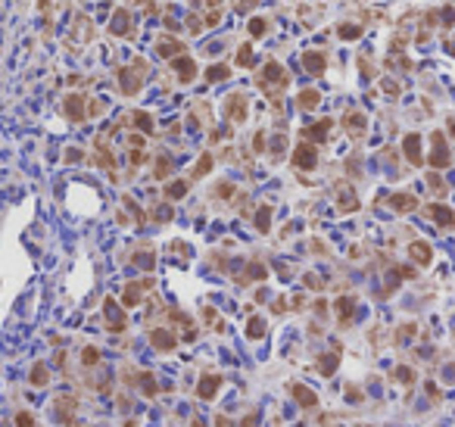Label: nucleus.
Here are the masks:
<instances>
[{"mask_svg":"<svg viewBox=\"0 0 455 427\" xmlns=\"http://www.w3.org/2000/svg\"><path fill=\"white\" fill-rule=\"evenodd\" d=\"M256 84L265 90V94H271V97H281L284 90H287V84H290V75H287V69H284L281 63L268 60V63H265V69L259 72Z\"/></svg>","mask_w":455,"mask_h":427,"instance_id":"nucleus-1","label":"nucleus"},{"mask_svg":"<svg viewBox=\"0 0 455 427\" xmlns=\"http://www.w3.org/2000/svg\"><path fill=\"white\" fill-rule=\"evenodd\" d=\"M143 75H147V63L143 60H134L131 69H119V84L125 90V97H134L140 84H143Z\"/></svg>","mask_w":455,"mask_h":427,"instance_id":"nucleus-2","label":"nucleus"},{"mask_svg":"<svg viewBox=\"0 0 455 427\" xmlns=\"http://www.w3.org/2000/svg\"><path fill=\"white\" fill-rule=\"evenodd\" d=\"M225 116H228L234 125H240V122L249 119V100H246L243 90H234V94L225 100Z\"/></svg>","mask_w":455,"mask_h":427,"instance_id":"nucleus-3","label":"nucleus"},{"mask_svg":"<svg viewBox=\"0 0 455 427\" xmlns=\"http://www.w3.org/2000/svg\"><path fill=\"white\" fill-rule=\"evenodd\" d=\"M449 147H446V137H443V131H436L433 134V150H430V156H427V165L430 169H446L449 165Z\"/></svg>","mask_w":455,"mask_h":427,"instance_id":"nucleus-4","label":"nucleus"},{"mask_svg":"<svg viewBox=\"0 0 455 427\" xmlns=\"http://www.w3.org/2000/svg\"><path fill=\"white\" fill-rule=\"evenodd\" d=\"M293 165H296V169H302V172H312L315 165H318V150H315L312 144H296Z\"/></svg>","mask_w":455,"mask_h":427,"instance_id":"nucleus-5","label":"nucleus"},{"mask_svg":"<svg viewBox=\"0 0 455 427\" xmlns=\"http://www.w3.org/2000/svg\"><path fill=\"white\" fill-rule=\"evenodd\" d=\"M109 31L116 34V38H131L134 31V16L128 10H116L113 13V22H109Z\"/></svg>","mask_w":455,"mask_h":427,"instance_id":"nucleus-6","label":"nucleus"},{"mask_svg":"<svg viewBox=\"0 0 455 427\" xmlns=\"http://www.w3.org/2000/svg\"><path fill=\"white\" fill-rule=\"evenodd\" d=\"M172 69H175V75H178L181 84H190V81L196 78V63H193L190 57H184V53L172 60Z\"/></svg>","mask_w":455,"mask_h":427,"instance_id":"nucleus-7","label":"nucleus"},{"mask_svg":"<svg viewBox=\"0 0 455 427\" xmlns=\"http://www.w3.org/2000/svg\"><path fill=\"white\" fill-rule=\"evenodd\" d=\"M302 69L309 72V75H324V69H327L324 53H318V50H306V53H302Z\"/></svg>","mask_w":455,"mask_h":427,"instance_id":"nucleus-8","label":"nucleus"},{"mask_svg":"<svg viewBox=\"0 0 455 427\" xmlns=\"http://www.w3.org/2000/svg\"><path fill=\"white\" fill-rule=\"evenodd\" d=\"M156 53H159V57H166V60H175V57H181V53H184V44H181L178 38H169V34H162V38L156 41Z\"/></svg>","mask_w":455,"mask_h":427,"instance_id":"nucleus-9","label":"nucleus"},{"mask_svg":"<svg viewBox=\"0 0 455 427\" xmlns=\"http://www.w3.org/2000/svg\"><path fill=\"white\" fill-rule=\"evenodd\" d=\"M436 225H443V228H455V212L449 209V206H440V203H433V206H427L424 209Z\"/></svg>","mask_w":455,"mask_h":427,"instance_id":"nucleus-10","label":"nucleus"},{"mask_svg":"<svg viewBox=\"0 0 455 427\" xmlns=\"http://www.w3.org/2000/svg\"><path fill=\"white\" fill-rule=\"evenodd\" d=\"M66 116L72 122H84V94H69L66 97Z\"/></svg>","mask_w":455,"mask_h":427,"instance_id":"nucleus-11","label":"nucleus"},{"mask_svg":"<svg viewBox=\"0 0 455 427\" xmlns=\"http://www.w3.org/2000/svg\"><path fill=\"white\" fill-rule=\"evenodd\" d=\"M103 309H106V327H109V330H125V315L119 312L116 300H106Z\"/></svg>","mask_w":455,"mask_h":427,"instance_id":"nucleus-12","label":"nucleus"},{"mask_svg":"<svg viewBox=\"0 0 455 427\" xmlns=\"http://www.w3.org/2000/svg\"><path fill=\"white\" fill-rule=\"evenodd\" d=\"M402 150H406V156H409L412 165H421L424 162V156H421V137H418V134H406Z\"/></svg>","mask_w":455,"mask_h":427,"instance_id":"nucleus-13","label":"nucleus"},{"mask_svg":"<svg viewBox=\"0 0 455 427\" xmlns=\"http://www.w3.org/2000/svg\"><path fill=\"white\" fill-rule=\"evenodd\" d=\"M150 343L159 349V352H169V349H175V334L172 330H162V327H156V330H150Z\"/></svg>","mask_w":455,"mask_h":427,"instance_id":"nucleus-14","label":"nucleus"},{"mask_svg":"<svg viewBox=\"0 0 455 427\" xmlns=\"http://www.w3.org/2000/svg\"><path fill=\"white\" fill-rule=\"evenodd\" d=\"M343 128H346V131L349 134H365V128H368V119L365 116H362V113H346V116H343Z\"/></svg>","mask_w":455,"mask_h":427,"instance_id":"nucleus-15","label":"nucleus"},{"mask_svg":"<svg viewBox=\"0 0 455 427\" xmlns=\"http://www.w3.org/2000/svg\"><path fill=\"white\" fill-rule=\"evenodd\" d=\"M409 253H412V259L418 265H430V259H433V250H430V244H424V240H415V244L409 247Z\"/></svg>","mask_w":455,"mask_h":427,"instance_id":"nucleus-16","label":"nucleus"},{"mask_svg":"<svg viewBox=\"0 0 455 427\" xmlns=\"http://www.w3.org/2000/svg\"><path fill=\"white\" fill-rule=\"evenodd\" d=\"M331 128H334V122H331V119H321V122H315V125H309V128H306V137H312V140H324L327 134H331Z\"/></svg>","mask_w":455,"mask_h":427,"instance_id":"nucleus-17","label":"nucleus"},{"mask_svg":"<svg viewBox=\"0 0 455 427\" xmlns=\"http://www.w3.org/2000/svg\"><path fill=\"white\" fill-rule=\"evenodd\" d=\"M321 103V94L315 87H306V90H299V97H296V106L299 109H315Z\"/></svg>","mask_w":455,"mask_h":427,"instance_id":"nucleus-18","label":"nucleus"},{"mask_svg":"<svg viewBox=\"0 0 455 427\" xmlns=\"http://www.w3.org/2000/svg\"><path fill=\"white\" fill-rule=\"evenodd\" d=\"M390 206H393L396 212H412V209H418V200H415L412 194H396V197L390 200Z\"/></svg>","mask_w":455,"mask_h":427,"instance_id":"nucleus-19","label":"nucleus"},{"mask_svg":"<svg viewBox=\"0 0 455 427\" xmlns=\"http://www.w3.org/2000/svg\"><path fill=\"white\" fill-rule=\"evenodd\" d=\"M218 384H222V377H218V374H206L203 381H199V399H212L215 390H218Z\"/></svg>","mask_w":455,"mask_h":427,"instance_id":"nucleus-20","label":"nucleus"},{"mask_svg":"<svg viewBox=\"0 0 455 427\" xmlns=\"http://www.w3.org/2000/svg\"><path fill=\"white\" fill-rule=\"evenodd\" d=\"M337 200H340V209H343V212H356V209H359V197H356L352 187H349V191H340Z\"/></svg>","mask_w":455,"mask_h":427,"instance_id":"nucleus-21","label":"nucleus"},{"mask_svg":"<svg viewBox=\"0 0 455 427\" xmlns=\"http://www.w3.org/2000/svg\"><path fill=\"white\" fill-rule=\"evenodd\" d=\"M337 312H340V324L346 327L352 321V300H349V296H340V300H337Z\"/></svg>","mask_w":455,"mask_h":427,"instance_id":"nucleus-22","label":"nucleus"},{"mask_svg":"<svg viewBox=\"0 0 455 427\" xmlns=\"http://www.w3.org/2000/svg\"><path fill=\"white\" fill-rule=\"evenodd\" d=\"M225 78H231V69L225 63H215L206 69V81H225Z\"/></svg>","mask_w":455,"mask_h":427,"instance_id":"nucleus-23","label":"nucleus"},{"mask_svg":"<svg viewBox=\"0 0 455 427\" xmlns=\"http://www.w3.org/2000/svg\"><path fill=\"white\" fill-rule=\"evenodd\" d=\"M131 122H134V125L140 128L143 134H150V131H153V116H150V113H143V109H137V113H131Z\"/></svg>","mask_w":455,"mask_h":427,"instance_id":"nucleus-24","label":"nucleus"},{"mask_svg":"<svg viewBox=\"0 0 455 427\" xmlns=\"http://www.w3.org/2000/svg\"><path fill=\"white\" fill-rule=\"evenodd\" d=\"M140 290H143V284H128V287H125V293H122L125 306H137L140 303Z\"/></svg>","mask_w":455,"mask_h":427,"instance_id":"nucleus-25","label":"nucleus"},{"mask_svg":"<svg viewBox=\"0 0 455 427\" xmlns=\"http://www.w3.org/2000/svg\"><path fill=\"white\" fill-rule=\"evenodd\" d=\"M246 334H249V337H252V340H259V337H265V321L259 318V315H252V318H249V324H246Z\"/></svg>","mask_w":455,"mask_h":427,"instance_id":"nucleus-26","label":"nucleus"},{"mask_svg":"<svg viewBox=\"0 0 455 427\" xmlns=\"http://www.w3.org/2000/svg\"><path fill=\"white\" fill-rule=\"evenodd\" d=\"M337 34L343 41H356V38H362V25H349V22H343L340 28H337Z\"/></svg>","mask_w":455,"mask_h":427,"instance_id":"nucleus-27","label":"nucleus"},{"mask_svg":"<svg viewBox=\"0 0 455 427\" xmlns=\"http://www.w3.org/2000/svg\"><path fill=\"white\" fill-rule=\"evenodd\" d=\"M184 194H187V181H172L166 187V200H181Z\"/></svg>","mask_w":455,"mask_h":427,"instance_id":"nucleus-28","label":"nucleus"},{"mask_svg":"<svg viewBox=\"0 0 455 427\" xmlns=\"http://www.w3.org/2000/svg\"><path fill=\"white\" fill-rule=\"evenodd\" d=\"M249 34H252V38H262V34L268 31V19H262V16H256V19H249Z\"/></svg>","mask_w":455,"mask_h":427,"instance_id":"nucleus-29","label":"nucleus"},{"mask_svg":"<svg viewBox=\"0 0 455 427\" xmlns=\"http://www.w3.org/2000/svg\"><path fill=\"white\" fill-rule=\"evenodd\" d=\"M256 228H259L262 234H268V228H271V209H268V206H262V209L256 212Z\"/></svg>","mask_w":455,"mask_h":427,"instance_id":"nucleus-30","label":"nucleus"},{"mask_svg":"<svg viewBox=\"0 0 455 427\" xmlns=\"http://www.w3.org/2000/svg\"><path fill=\"white\" fill-rule=\"evenodd\" d=\"M293 396H296V402H299V405H306V408H312V405H315V393H309L306 387H293Z\"/></svg>","mask_w":455,"mask_h":427,"instance_id":"nucleus-31","label":"nucleus"},{"mask_svg":"<svg viewBox=\"0 0 455 427\" xmlns=\"http://www.w3.org/2000/svg\"><path fill=\"white\" fill-rule=\"evenodd\" d=\"M209 169H212V156H209V153H203V156H199V162L193 165V178L209 175Z\"/></svg>","mask_w":455,"mask_h":427,"instance_id":"nucleus-32","label":"nucleus"},{"mask_svg":"<svg viewBox=\"0 0 455 427\" xmlns=\"http://www.w3.org/2000/svg\"><path fill=\"white\" fill-rule=\"evenodd\" d=\"M249 63H252V44H240V50H237V66L246 69Z\"/></svg>","mask_w":455,"mask_h":427,"instance_id":"nucleus-33","label":"nucleus"},{"mask_svg":"<svg viewBox=\"0 0 455 427\" xmlns=\"http://www.w3.org/2000/svg\"><path fill=\"white\" fill-rule=\"evenodd\" d=\"M153 172H156V178H166V175L172 172V159H169L166 153H162V156L156 159V169H153Z\"/></svg>","mask_w":455,"mask_h":427,"instance_id":"nucleus-34","label":"nucleus"},{"mask_svg":"<svg viewBox=\"0 0 455 427\" xmlns=\"http://www.w3.org/2000/svg\"><path fill=\"white\" fill-rule=\"evenodd\" d=\"M318 371H321L324 377H331L334 371H337V356H324V359H321V365H318Z\"/></svg>","mask_w":455,"mask_h":427,"instance_id":"nucleus-35","label":"nucleus"},{"mask_svg":"<svg viewBox=\"0 0 455 427\" xmlns=\"http://www.w3.org/2000/svg\"><path fill=\"white\" fill-rule=\"evenodd\" d=\"M218 10H222V0H212V10L206 16V25H218V22H222V13H218Z\"/></svg>","mask_w":455,"mask_h":427,"instance_id":"nucleus-36","label":"nucleus"},{"mask_svg":"<svg viewBox=\"0 0 455 427\" xmlns=\"http://www.w3.org/2000/svg\"><path fill=\"white\" fill-rule=\"evenodd\" d=\"M284 144H287L284 134H278L275 140H271V159H281V156H284Z\"/></svg>","mask_w":455,"mask_h":427,"instance_id":"nucleus-37","label":"nucleus"},{"mask_svg":"<svg viewBox=\"0 0 455 427\" xmlns=\"http://www.w3.org/2000/svg\"><path fill=\"white\" fill-rule=\"evenodd\" d=\"M47 381V365H34V371H31V384H44Z\"/></svg>","mask_w":455,"mask_h":427,"instance_id":"nucleus-38","label":"nucleus"},{"mask_svg":"<svg viewBox=\"0 0 455 427\" xmlns=\"http://www.w3.org/2000/svg\"><path fill=\"white\" fill-rule=\"evenodd\" d=\"M97 359H100V352H97L94 346H87V349L81 352V362H84V365H97Z\"/></svg>","mask_w":455,"mask_h":427,"instance_id":"nucleus-39","label":"nucleus"},{"mask_svg":"<svg viewBox=\"0 0 455 427\" xmlns=\"http://www.w3.org/2000/svg\"><path fill=\"white\" fill-rule=\"evenodd\" d=\"M134 265H140V268H153V253H137V256H134Z\"/></svg>","mask_w":455,"mask_h":427,"instance_id":"nucleus-40","label":"nucleus"},{"mask_svg":"<svg viewBox=\"0 0 455 427\" xmlns=\"http://www.w3.org/2000/svg\"><path fill=\"white\" fill-rule=\"evenodd\" d=\"M380 87H384L390 97H396V94H399V84H396V81H390V78H384V81H380Z\"/></svg>","mask_w":455,"mask_h":427,"instance_id":"nucleus-41","label":"nucleus"},{"mask_svg":"<svg viewBox=\"0 0 455 427\" xmlns=\"http://www.w3.org/2000/svg\"><path fill=\"white\" fill-rule=\"evenodd\" d=\"M203 25H206V22H199V19H196V16H193V13H190V16H187V28H190V31H193V34H196V31H199V28H203Z\"/></svg>","mask_w":455,"mask_h":427,"instance_id":"nucleus-42","label":"nucleus"},{"mask_svg":"<svg viewBox=\"0 0 455 427\" xmlns=\"http://www.w3.org/2000/svg\"><path fill=\"white\" fill-rule=\"evenodd\" d=\"M440 22H443V25H455V10H452V7L443 10V19H440Z\"/></svg>","mask_w":455,"mask_h":427,"instance_id":"nucleus-43","label":"nucleus"},{"mask_svg":"<svg viewBox=\"0 0 455 427\" xmlns=\"http://www.w3.org/2000/svg\"><path fill=\"white\" fill-rule=\"evenodd\" d=\"M256 4H259V0H234V7H237L240 13H246L249 7H256Z\"/></svg>","mask_w":455,"mask_h":427,"instance_id":"nucleus-44","label":"nucleus"},{"mask_svg":"<svg viewBox=\"0 0 455 427\" xmlns=\"http://www.w3.org/2000/svg\"><path fill=\"white\" fill-rule=\"evenodd\" d=\"M396 377H402L406 384H412V381H415V374H412L409 368H396Z\"/></svg>","mask_w":455,"mask_h":427,"instance_id":"nucleus-45","label":"nucleus"},{"mask_svg":"<svg viewBox=\"0 0 455 427\" xmlns=\"http://www.w3.org/2000/svg\"><path fill=\"white\" fill-rule=\"evenodd\" d=\"M359 66H362V75L371 78V66H368V57H359Z\"/></svg>","mask_w":455,"mask_h":427,"instance_id":"nucleus-46","label":"nucleus"},{"mask_svg":"<svg viewBox=\"0 0 455 427\" xmlns=\"http://www.w3.org/2000/svg\"><path fill=\"white\" fill-rule=\"evenodd\" d=\"M169 215H172V212H169V206H162V209L156 212V218H159V221H169Z\"/></svg>","mask_w":455,"mask_h":427,"instance_id":"nucleus-47","label":"nucleus"},{"mask_svg":"<svg viewBox=\"0 0 455 427\" xmlns=\"http://www.w3.org/2000/svg\"><path fill=\"white\" fill-rule=\"evenodd\" d=\"M218 197H231V184H218Z\"/></svg>","mask_w":455,"mask_h":427,"instance_id":"nucleus-48","label":"nucleus"},{"mask_svg":"<svg viewBox=\"0 0 455 427\" xmlns=\"http://www.w3.org/2000/svg\"><path fill=\"white\" fill-rule=\"evenodd\" d=\"M19 427H31V415H19Z\"/></svg>","mask_w":455,"mask_h":427,"instance_id":"nucleus-49","label":"nucleus"},{"mask_svg":"<svg viewBox=\"0 0 455 427\" xmlns=\"http://www.w3.org/2000/svg\"><path fill=\"white\" fill-rule=\"evenodd\" d=\"M262 140H265V134H256V144H252V147H256V150H265V144H262Z\"/></svg>","mask_w":455,"mask_h":427,"instance_id":"nucleus-50","label":"nucleus"},{"mask_svg":"<svg viewBox=\"0 0 455 427\" xmlns=\"http://www.w3.org/2000/svg\"><path fill=\"white\" fill-rule=\"evenodd\" d=\"M446 53H449V57H455V41H446Z\"/></svg>","mask_w":455,"mask_h":427,"instance_id":"nucleus-51","label":"nucleus"},{"mask_svg":"<svg viewBox=\"0 0 455 427\" xmlns=\"http://www.w3.org/2000/svg\"><path fill=\"white\" fill-rule=\"evenodd\" d=\"M449 134H452V137H455V122H452V125H449Z\"/></svg>","mask_w":455,"mask_h":427,"instance_id":"nucleus-52","label":"nucleus"},{"mask_svg":"<svg viewBox=\"0 0 455 427\" xmlns=\"http://www.w3.org/2000/svg\"><path fill=\"white\" fill-rule=\"evenodd\" d=\"M140 4H153V0H140Z\"/></svg>","mask_w":455,"mask_h":427,"instance_id":"nucleus-53","label":"nucleus"}]
</instances>
